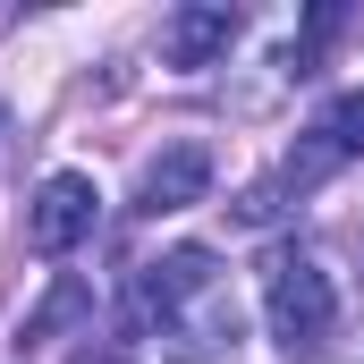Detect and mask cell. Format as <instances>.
I'll use <instances>...</instances> for the list:
<instances>
[{
    "label": "cell",
    "instance_id": "cell-1",
    "mask_svg": "<svg viewBox=\"0 0 364 364\" xmlns=\"http://www.w3.org/2000/svg\"><path fill=\"white\" fill-rule=\"evenodd\" d=\"M263 314H272V339L288 356H314L331 331H339V288L314 255H279L263 272Z\"/></svg>",
    "mask_w": 364,
    "mask_h": 364
},
{
    "label": "cell",
    "instance_id": "cell-2",
    "mask_svg": "<svg viewBox=\"0 0 364 364\" xmlns=\"http://www.w3.org/2000/svg\"><path fill=\"white\" fill-rule=\"evenodd\" d=\"M356 153H364V85H356V93H339V102H331V110L305 127V144L279 161L272 195H279V186H288V195H305L314 178H331V170H339V161H356Z\"/></svg>",
    "mask_w": 364,
    "mask_h": 364
},
{
    "label": "cell",
    "instance_id": "cell-3",
    "mask_svg": "<svg viewBox=\"0 0 364 364\" xmlns=\"http://www.w3.org/2000/svg\"><path fill=\"white\" fill-rule=\"evenodd\" d=\"M93 220H102V195H93L85 170H51V178L34 186V212H26V237H34V255H77L93 237Z\"/></svg>",
    "mask_w": 364,
    "mask_h": 364
},
{
    "label": "cell",
    "instance_id": "cell-4",
    "mask_svg": "<svg viewBox=\"0 0 364 364\" xmlns=\"http://www.w3.org/2000/svg\"><path fill=\"white\" fill-rule=\"evenodd\" d=\"M212 195V153L195 144V136H178V144H161L153 161H144V178H136V212H186V203H203Z\"/></svg>",
    "mask_w": 364,
    "mask_h": 364
},
{
    "label": "cell",
    "instance_id": "cell-5",
    "mask_svg": "<svg viewBox=\"0 0 364 364\" xmlns=\"http://www.w3.org/2000/svg\"><path fill=\"white\" fill-rule=\"evenodd\" d=\"M229 43H237V9H220V0H186V9L161 17V60L170 68H212Z\"/></svg>",
    "mask_w": 364,
    "mask_h": 364
},
{
    "label": "cell",
    "instance_id": "cell-6",
    "mask_svg": "<svg viewBox=\"0 0 364 364\" xmlns=\"http://www.w3.org/2000/svg\"><path fill=\"white\" fill-rule=\"evenodd\" d=\"M161 339H170L178 364H220L229 348H237V305H229V288H212V296H195L186 314H170Z\"/></svg>",
    "mask_w": 364,
    "mask_h": 364
},
{
    "label": "cell",
    "instance_id": "cell-7",
    "mask_svg": "<svg viewBox=\"0 0 364 364\" xmlns=\"http://www.w3.org/2000/svg\"><path fill=\"white\" fill-rule=\"evenodd\" d=\"M220 288V263H212V246H170L161 263H144V305L170 322V314H186L195 296H212Z\"/></svg>",
    "mask_w": 364,
    "mask_h": 364
},
{
    "label": "cell",
    "instance_id": "cell-8",
    "mask_svg": "<svg viewBox=\"0 0 364 364\" xmlns=\"http://www.w3.org/2000/svg\"><path fill=\"white\" fill-rule=\"evenodd\" d=\"M85 314H93V288L85 279H60V288L26 314V339H51V331H68V322H85Z\"/></svg>",
    "mask_w": 364,
    "mask_h": 364
},
{
    "label": "cell",
    "instance_id": "cell-9",
    "mask_svg": "<svg viewBox=\"0 0 364 364\" xmlns=\"http://www.w3.org/2000/svg\"><path fill=\"white\" fill-rule=\"evenodd\" d=\"M68 364H127V348H119V339H93V348H77Z\"/></svg>",
    "mask_w": 364,
    "mask_h": 364
},
{
    "label": "cell",
    "instance_id": "cell-10",
    "mask_svg": "<svg viewBox=\"0 0 364 364\" xmlns=\"http://www.w3.org/2000/svg\"><path fill=\"white\" fill-rule=\"evenodd\" d=\"M0 144H9V110H0Z\"/></svg>",
    "mask_w": 364,
    "mask_h": 364
}]
</instances>
